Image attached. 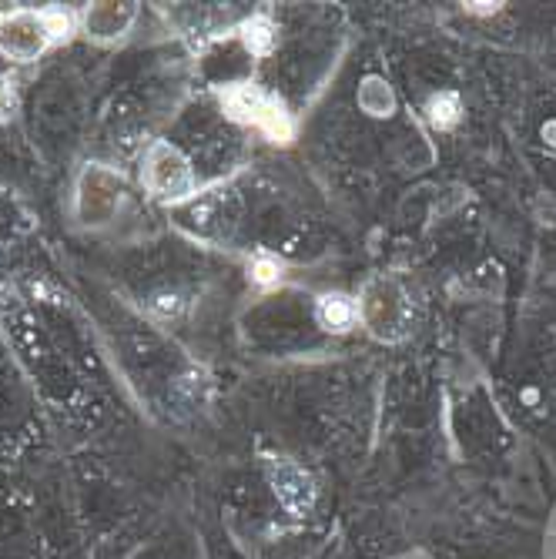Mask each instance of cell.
Masks as SVG:
<instances>
[{"mask_svg":"<svg viewBox=\"0 0 556 559\" xmlns=\"http://www.w3.org/2000/svg\"><path fill=\"white\" fill-rule=\"evenodd\" d=\"M242 41L252 54L265 57L275 51V41H278V31L275 24L268 21V17H252V21L242 24Z\"/></svg>","mask_w":556,"mask_h":559,"instance_id":"cell-8","label":"cell"},{"mask_svg":"<svg viewBox=\"0 0 556 559\" xmlns=\"http://www.w3.org/2000/svg\"><path fill=\"white\" fill-rule=\"evenodd\" d=\"M359 318V305L345 295H325L319 302V322L329 332H349Z\"/></svg>","mask_w":556,"mask_h":559,"instance_id":"cell-7","label":"cell"},{"mask_svg":"<svg viewBox=\"0 0 556 559\" xmlns=\"http://www.w3.org/2000/svg\"><path fill=\"white\" fill-rule=\"evenodd\" d=\"M11 108H14V94L7 91L4 81H0V118H7V114H11Z\"/></svg>","mask_w":556,"mask_h":559,"instance_id":"cell-12","label":"cell"},{"mask_svg":"<svg viewBox=\"0 0 556 559\" xmlns=\"http://www.w3.org/2000/svg\"><path fill=\"white\" fill-rule=\"evenodd\" d=\"M54 41L47 14L41 11H14L0 17V54L11 57L17 64L34 61L37 54H44V47Z\"/></svg>","mask_w":556,"mask_h":559,"instance_id":"cell-3","label":"cell"},{"mask_svg":"<svg viewBox=\"0 0 556 559\" xmlns=\"http://www.w3.org/2000/svg\"><path fill=\"white\" fill-rule=\"evenodd\" d=\"M278 275H282V268H278V262H272V258H255L252 278H255L258 285H272V282H278Z\"/></svg>","mask_w":556,"mask_h":559,"instance_id":"cell-11","label":"cell"},{"mask_svg":"<svg viewBox=\"0 0 556 559\" xmlns=\"http://www.w3.org/2000/svg\"><path fill=\"white\" fill-rule=\"evenodd\" d=\"M426 114H429V121H433L439 131H446V128H453V124L459 121L463 108H459V98L453 91H443V94H433V98H429Z\"/></svg>","mask_w":556,"mask_h":559,"instance_id":"cell-9","label":"cell"},{"mask_svg":"<svg viewBox=\"0 0 556 559\" xmlns=\"http://www.w3.org/2000/svg\"><path fill=\"white\" fill-rule=\"evenodd\" d=\"M134 4H94L84 14V27H88L91 37L98 41H108V37H118L131 27L134 21Z\"/></svg>","mask_w":556,"mask_h":559,"instance_id":"cell-6","label":"cell"},{"mask_svg":"<svg viewBox=\"0 0 556 559\" xmlns=\"http://www.w3.org/2000/svg\"><path fill=\"white\" fill-rule=\"evenodd\" d=\"M268 479H272L278 503L289 509V513H295V516L309 513L315 503V483L302 466H295V462H289V459H278V462H272V469H268Z\"/></svg>","mask_w":556,"mask_h":559,"instance_id":"cell-5","label":"cell"},{"mask_svg":"<svg viewBox=\"0 0 556 559\" xmlns=\"http://www.w3.org/2000/svg\"><path fill=\"white\" fill-rule=\"evenodd\" d=\"M359 318L366 322V329L376 335V339L396 342L409 332V322H412L409 295L402 292V285L396 278H386V275L372 278L366 285V292H362Z\"/></svg>","mask_w":556,"mask_h":559,"instance_id":"cell-1","label":"cell"},{"mask_svg":"<svg viewBox=\"0 0 556 559\" xmlns=\"http://www.w3.org/2000/svg\"><path fill=\"white\" fill-rule=\"evenodd\" d=\"M359 104H362V108H366L369 114H389V111H392V94H389V84H382L379 77H369V81L362 84Z\"/></svg>","mask_w":556,"mask_h":559,"instance_id":"cell-10","label":"cell"},{"mask_svg":"<svg viewBox=\"0 0 556 559\" xmlns=\"http://www.w3.org/2000/svg\"><path fill=\"white\" fill-rule=\"evenodd\" d=\"M145 185L165 201H181L195 191V178H191L188 161L181 158L178 148L168 141H155L145 158Z\"/></svg>","mask_w":556,"mask_h":559,"instance_id":"cell-4","label":"cell"},{"mask_svg":"<svg viewBox=\"0 0 556 559\" xmlns=\"http://www.w3.org/2000/svg\"><path fill=\"white\" fill-rule=\"evenodd\" d=\"M222 98L235 121L262 128L275 144L292 141V118H289V111H285V104L272 98V94L258 91L255 84H232Z\"/></svg>","mask_w":556,"mask_h":559,"instance_id":"cell-2","label":"cell"}]
</instances>
